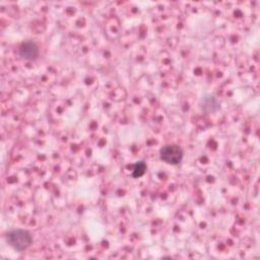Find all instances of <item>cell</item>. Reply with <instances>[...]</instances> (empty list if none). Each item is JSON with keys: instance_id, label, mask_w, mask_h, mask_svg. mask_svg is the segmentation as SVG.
<instances>
[{"instance_id": "obj_1", "label": "cell", "mask_w": 260, "mask_h": 260, "mask_svg": "<svg viewBox=\"0 0 260 260\" xmlns=\"http://www.w3.org/2000/svg\"><path fill=\"white\" fill-rule=\"evenodd\" d=\"M7 241L15 250L23 251L31 244V236L24 230H13L8 233Z\"/></svg>"}, {"instance_id": "obj_2", "label": "cell", "mask_w": 260, "mask_h": 260, "mask_svg": "<svg viewBox=\"0 0 260 260\" xmlns=\"http://www.w3.org/2000/svg\"><path fill=\"white\" fill-rule=\"evenodd\" d=\"M160 158L167 164L177 165L183 158V150L178 145H166L160 149Z\"/></svg>"}, {"instance_id": "obj_3", "label": "cell", "mask_w": 260, "mask_h": 260, "mask_svg": "<svg viewBox=\"0 0 260 260\" xmlns=\"http://www.w3.org/2000/svg\"><path fill=\"white\" fill-rule=\"evenodd\" d=\"M18 52H19V55L22 58L27 59V60H32V59L38 57L39 48L34 42L27 41V42H24L20 45V47L18 49Z\"/></svg>"}, {"instance_id": "obj_4", "label": "cell", "mask_w": 260, "mask_h": 260, "mask_svg": "<svg viewBox=\"0 0 260 260\" xmlns=\"http://www.w3.org/2000/svg\"><path fill=\"white\" fill-rule=\"evenodd\" d=\"M146 171V165L144 161H137L134 166V170H133V177L134 178H138L144 175Z\"/></svg>"}]
</instances>
